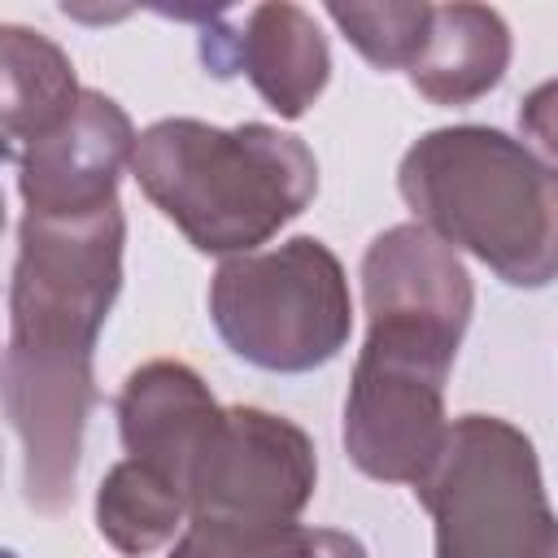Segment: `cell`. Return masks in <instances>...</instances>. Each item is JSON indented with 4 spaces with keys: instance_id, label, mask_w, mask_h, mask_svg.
Here are the masks:
<instances>
[{
    "instance_id": "obj_1",
    "label": "cell",
    "mask_w": 558,
    "mask_h": 558,
    "mask_svg": "<svg viewBox=\"0 0 558 558\" xmlns=\"http://www.w3.org/2000/svg\"><path fill=\"white\" fill-rule=\"evenodd\" d=\"M122 205L83 218L22 214L9 279L0 405L22 440V488L39 514L74 501L83 432L96 401L92 353L122 292Z\"/></svg>"
},
{
    "instance_id": "obj_2",
    "label": "cell",
    "mask_w": 558,
    "mask_h": 558,
    "mask_svg": "<svg viewBox=\"0 0 558 558\" xmlns=\"http://www.w3.org/2000/svg\"><path fill=\"white\" fill-rule=\"evenodd\" d=\"M131 174L187 244L214 257L257 253L318 192L310 144L270 122L161 118L135 135Z\"/></svg>"
},
{
    "instance_id": "obj_3",
    "label": "cell",
    "mask_w": 558,
    "mask_h": 558,
    "mask_svg": "<svg viewBox=\"0 0 558 558\" xmlns=\"http://www.w3.org/2000/svg\"><path fill=\"white\" fill-rule=\"evenodd\" d=\"M414 222L453 253L480 257L510 288H545L558 270V187L549 157L497 126H436L397 166Z\"/></svg>"
},
{
    "instance_id": "obj_4",
    "label": "cell",
    "mask_w": 558,
    "mask_h": 558,
    "mask_svg": "<svg viewBox=\"0 0 558 558\" xmlns=\"http://www.w3.org/2000/svg\"><path fill=\"white\" fill-rule=\"evenodd\" d=\"M209 323L218 340L257 371H318L353 331L344 266L314 235L222 257L209 279Z\"/></svg>"
},
{
    "instance_id": "obj_5",
    "label": "cell",
    "mask_w": 558,
    "mask_h": 558,
    "mask_svg": "<svg viewBox=\"0 0 558 558\" xmlns=\"http://www.w3.org/2000/svg\"><path fill=\"white\" fill-rule=\"evenodd\" d=\"M414 497L432 514L436 558H554L536 449L497 414L453 418Z\"/></svg>"
},
{
    "instance_id": "obj_6",
    "label": "cell",
    "mask_w": 558,
    "mask_h": 558,
    "mask_svg": "<svg viewBox=\"0 0 558 558\" xmlns=\"http://www.w3.org/2000/svg\"><path fill=\"white\" fill-rule=\"evenodd\" d=\"M453 336L379 318L366 323L349 397H344V453L349 462L384 484H418L436 462L449 418L445 379L458 357Z\"/></svg>"
},
{
    "instance_id": "obj_7",
    "label": "cell",
    "mask_w": 558,
    "mask_h": 558,
    "mask_svg": "<svg viewBox=\"0 0 558 558\" xmlns=\"http://www.w3.org/2000/svg\"><path fill=\"white\" fill-rule=\"evenodd\" d=\"M318 480L314 440L283 414L227 405L187 475V519L296 523Z\"/></svg>"
},
{
    "instance_id": "obj_8",
    "label": "cell",
    "mask_w": 558,
    "mask_h": 558,
    "mask_svg": "<svg viewBox=\"0 0 558 558\" xmlns=\"http://www.w3.org/2000/svg\"><path fill=\"white\" fill-rule=\"evenodd\" d=\"M131 153L135 126L126 109L113 96L83 87L70 118L13 157L26 214L83 218L118 205V179L131 166Z\"/></svg>"
},
{
    "instance_id": "obj_9",
    "label": "cell",
    "mask_w": 558,
    "mask_h": 558,
    "mask_svg": "<svg viewBox=\"0 0 558 558\" xmlns=\"http://www.w3.org/2000/svg\"><path fill=\"white\" fill-rule=\"evenodd\" d=\"M362 301L366 323L397 318L462 340L475 288L462 257L445 240L418 222H397L379 231L362 253Z\"/></svg>"
},
{
    "instance_id": "obj_10",
    "label": "cell",
    "mask_w": 558,
    "mask_h": 558,
    "mask_svg": "<svg viewBox=\"0 0 558 558\" xmlns=\"http://www.w3.org/2000/svg\"><path fill=\"white\" fill-rule=\"evenodd\" d=\"M201 52L218 78L244 70L279 118H301L331 78L327 39L296 4H257L248 9L240 35H205Z\"/></svg>"
},
{
    "instance_id": "obj_11",
    "label": "cell",
    "mask_w": 558,
    "mask_h": 558,
    "mask_svg": "<svg viewBox=\"0 0 558 558\" xmlns=\"http://www.w3.org/2000/svg\"><path fill=\"white\" fill-rule=\"evenodd\" d=\"M218 414L222 405L214 401L209 384L174 357L135 366L118 392V436L126 453L153 466L157 475H166L183 493V501H187V475Z\"/></svg>"
},
{
    "instance_id": "obj_12",
    "label": "cell",
    "mask_w": 558,
    "mask_h": 558,
    "mask_svg": "<svg viewBox=\"0 0 558 558\" xmlns=\"http://www.w3.org/2000/svg\"><path fill=\"white\" fill-rule=\"evenodd\" d=\"M510 65V26L488 4H432L410 83L432 105H471L488 96Z\"/></svg>"
},
{
    "instance_id": "obj_13",
    "label": "cell",
    "mask_w": 558,
    "mask_h": 558,
    "mask_svg": "<svg viewBox=\"0 0 558 558\" xmlns=\"http://www.w3.org/2000/svg\"><path fill=\"white\" fill-rule=\"evenodd\" d=\"M78 78L70 57L39 31L0 26V161H13L26 144L57 131L78 105Z\"/></svg>"
},
{
    "instance_id": "obj_14",
    "label": "cell",
    "mask_w": 558,
    "mask_h": 558,
    "mask_svg": "<svg viewBox=\"0 0 558 558\" xmlns=\"http://www.w3.org/2000/svg\"><path fill=\"white\" fill-rule=\"evenodd\" d=\"M183 519H187L183 493L135 458L113 462L96 488V532L122 558H144L161 549L183 527Z\"/></svg>"
},
{
    "instance_id": "obj_15",
    "label": "cell",
    "mask_w": 558,
    "mask_h": 558,
    "mask_svg": "<svg viewBox=\"0 0 558 558\" xmlns=\"http://www.w3.org/2000/svg\"><path fill=\"white\" fill-rule=\"evenodd\" d=\"M170 558H366V545L340 527L192 519Z\"/></svg>"
},
{
    "instance_id": "obj_16",
    "label": "cell",
    "mask_w": 558,
    "mask_h": 558,
    "mask_svg": "<svg viewBox=\"0 0 558 558\" xmlns=\"http://www.w3.org/2000/svg\"><path fill=\"white\" fill-rule=\"evenodd\" d=\"M432 4H327V17L375 70H410Z\"/></svg>"
},
{
    "instance_id": "obj_17",
    "label": "cell",
    "mask_w": 558,
    "mask_h": 558,
    "mask_svg": "<svg viewBox=\"0 0 558 558\" xmlns=\"http://www.w3.org/2000/svg\"><path fill=\"white\" fill-rule=\"evenodd\" d=\"M0 558H17V554H13V549H0Z\"/></svg>"
}]
</instances>
